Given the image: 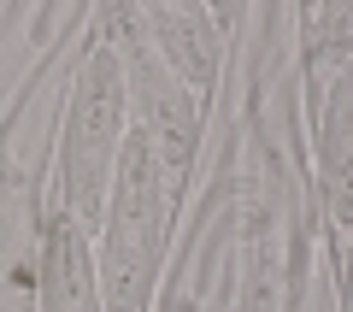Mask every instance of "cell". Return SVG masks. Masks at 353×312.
<instances>
[{
	"label": "cell",
	"mask_w": 353,
	"mask_h": 312,
	"mask_svg": "<svg viewBox=\"0 0 353 312\" xmlns=\"http://www.w3.org/2000/svg\"><path fill=\"white\" fill-rule=\"evenodd\" d=\"M171 236V195L148 130H124L112 171V195L101 213V306L106 312H148L153 283L165 265Z\"/></svg>",
	"instance_id": "cell-1"
},
{
	"label": "cell",
	"mask_w": 353,
	"mask_h": 312,
	"mask_svg": "<svg viewBox=\"0 0 353 312\" xmlns=\"http://www.w3.org/2000/svg\"><path fill=\"white\" fill-rule=\"evenodd\" d=\"M124 106H130L124 59H118V48L101 30L88 24L83 65L71 77L65 130H59V206L88 230L101 224L106 195H112L118 148H124Z\"/></svg>",
	"instance_id": "cell-2"
},
{
	"label": "cell",
	"mask_w": 353,
	"mask_h": 312,
	"mask_svg": "<svg viewBox=\"0 0 353 312\" xmlns=\"http://www.w3.org/2000/svg\"><path fill=\"white\" fill-rule=\"evenodd\" d=\"M106 24L124 30V41H112V48L124 59V83H130V100H136V130L153 136V153H159V171H165V195H171V213H176L183 188H189V171H194V153H201V130H206L201 95L183 77L165 71L153 41L130 30V12L106 18Z\"/></svg>",
	"instance_id": "cell-3"
},
{
	"label": "cell",
	"mask_w": 353,
	"mask_h": 312,
	"mask_svg": "<svg viewBox=\"0 0 353 312\" xmlns=\"http://www.w3.org/2000/svg\"><path fill=\"white\" fill-rule=\"evenodd\" d=\"M318 142V195L336 230H353V59L330 77L324 100L312 113Z\"/></svg>",
	"instance_id": "cell-4"
},
{
	"label": "cell",
	"mask_w": 353,
	"mask_h": 312,
	"mask_svg": "<svg viewBox=\"0 0 353 312\" xmlns=\"http://www.w3.org/2000/svg\"><path fill=\"white\" fill-rule=\"evenodd\" d=\"M41 312H106L88 224H77L65 206H53L41 224Z\"/></svg>",
	"instance_id": "cell-5"
},
{
	"label": "cell",
	"mask_w": 353,
	"mask_h": 312,
	"mask_svg": "<svg viewBox=\"0 0 353 312\" xmlns=\"http://www.w3.org/2000/svg\"><path fill=\"white\" fill-rule=\"evenodd\" d=\"M153 53L165 59V71L183 77L194 95L206 100V88L218 83V41H212V18L201 6H141Z\"/></svg>",
	"instance_id": "cell-6"
},
{
	"label": "cell",
	"mask_w": 353,
	"mask_h": 312,
	"mask_svg": "<svg viewBox=\"0 0 353 312\" xmlns=\"http://www.w3.org/2000/svg\"><path fill=\"white\" fill-rule=\"evenodd\" d=\"M294 24H301V88L318 113L330 77L353 59V6H301Z\"/></svg>",
	"instance_id": "cell-7"
},
{
	"label": "cell",
	"mask_w": 353,
	"mask_h": 312,
	"mask_svg": "<svg viewBox=\"0 0 353 312\" xmlns=\"http://www.w3.org/2000/svg\"><path fill=\"white\" fill-rule=\"evenodd\" d=\"M277 195H271V177L259 171V206L248 218V289H241V312H283V283H277Z\"/></svg>",
	"instance_id": "cell-8"
},
{
	"label": "cell",
	"mask_w": 353,
	"mask_h": 312,
	"mask_svg": "<svg viewBox=\"0 0 353 312\" xmlns=\"http://www.w3.org/2000/svg\"><path fill=\"white\" fill-rule=\"evenodd\" d=\"M341 312H353V230H347V260H341Z\"/></svg>",
	"instance_id": "cell-9"
}]
</instances>
